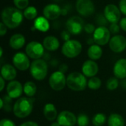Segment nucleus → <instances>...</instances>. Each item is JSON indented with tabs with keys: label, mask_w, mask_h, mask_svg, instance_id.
Segmentation results:
<instances>
[{
	"label": "nucleus",
	"mask_w": 126,
	"mask_h": 126,
	"mask_svg": "<svg viewBox=\"0 0 126 126\" xmlns=\"http://www.w3.org/2000/svg\"><path fill=\"white\" fill-rule=\"evenodd\" d=\"M33 100L31 97H22L18 98L13 105V114L18 118H26L32 111Z\"/></svg>",
	"instance_id": "obj_2"
},
{
	"label": "nucleus",
	"mask_w": 126,
	"mask_h": 126,
	"mask_svg": "<svg viewBox=\"0 0 126 126\" xmlns=\"http://www.w3.org/2000/svg\"><path fill=\"white\" fill-rule=\"evenodd\" d=\"M93 39L96 44L104 46L109 43L111 39V32L105 26H99L93 33Z\"/></svg>",
	"instance_id": "obj_9"
},
{
	"label": "nucleus",
	"mask_w": 126,
	"mask_h": 126,
	"mask_svg": "<svg viewBox=\"0 0 126 126\" xmlns=\"http://www.w3.org/2000/svg\"><path fill=\"white\" fill-rule=\"evenodd\" d=\"M58 70L61 71V72H63V73H65V72L68 70V66H67L66 64L63 63V64H61V65L59 66V69H58Z\"/></svg>",
	"instance_id": "obj_42"
},
{
	"label": "nucleus",
	"mask_w": 126,
	"mask_h": 126,
	"mask_svg": "<svg viewBox=\"0 0 126 126\" xmlns=\"http://www.w3.org/2000/svg\"><path fill=\"white\" fill-rule=\"evenodd\" d=\"M57 122L61 126H75L77 123V117L69 111H63L59 113Z\"/></svg>",
	"instance_id": "obj_15"
},
{
	"label": "nucleus",
	"mask_w": 126,
	"mask_h": 126,
	"mask_svg": "<svg viewBox=\"0 0 126 126\" xmlns=\"http://www.w3.org/2000/svg\"><path fill=\"white\" fill-rule=\"evenodd\" d=\"M49 85L52 89L56 92L63 90L66 86V77L61 71L54 72L49 78Z\"/></svg>",
	"instance_id": "obj_6"
},
{
	"label": "nucleus",
	"mask_w": 126,
	"mask_h": 126,
	"mask_svg": "<svg viewBox=\"0 0 126 126\" xmlns=\"http://www.w3.org/2000/svg\"><path fill=\"white\" fill-rule=\"evenodd\" d=\"M66 86L72 91L82 92L88 86V80L83 73L72 72L66 77Z\"/></svg>",
	"instance_id": "obj_3"
},
{
	"label": "nucleus",
	"mask_w": 126,
	"mask_h": 126,
	"mask_svg": "<svg viewBox=\"0 0 126 126\" xmlns=\"http://www.w3.org/2000/svg\"><path fill=\"white\" fill-rule=\"evenodd\" d=\"M82 73L86 78H93L98 73L99 67L97 63L92 60H87L82 65Z\"/></svg>",
	"instance_id": "obj_17"
},
{
	"label": "nucleus",
	"mask_w": 126,
	"mask_h": 126,
	"mask_svg": "<svg viewBox=\"0 0 126 126\" xmlns=\"http://www.w3.org/2000/svg\"><path fill=\"white\" fill-rule=\"evenodd\" d=\"M104 16L111 24H117L121 20V12L117 5L109 4L104 8Z\"/></svg>",
	"instance_id": "obj_10"
},
{
	"label": "nucleus",
	"mask_w": 126,
	"mask_h": 126,
	"mask_svg": "<svg viewBox=\"0 0 126 126\" xmlns=\"http://www.w3.org/2000/svg\"><path fill=\"white\" fill-rule=\"evenodd\" d=\"M13 66L20 71L27 70L31 65L27 55L21 52H18L13 55Z\"/></svg>",
	"instance_id": "obj_12"
},
{
	"label": "nucleus",
	"mask_w": 126,
	"mask_h": 126,
	"mask_svg": "<svg viewBox=\"0 0 126 126\" xmlns=\"http://www.w3.org/2000/svg\"><path fill=\"white\" fill-rule=\"evenodd\" d=\"M0 81H1V88H0V92H2L5 87V80L2 78L0 77Z\"/></svg>",
	"instance_id": "obj_43"
},
{
	"label": "nucleus",
	"mask_w": 126,
	"mask_h": 126,
	"mask_svg": "<svg viewBox=\"0 0 126 126\" xmlns=\"http://www.w3.org/2000/svg\"><path fill=\"white\" fill-rule=\"evenodd\" d=\"M82 51V44L74 39L65 41L61 48L62 54L68 58H74L78 56Z\"/></svg>",
	"instance_id": "obj_5"
},
{
	"label": "nucleus",
	"mask_w": 126,
	"mask_h": 126,
	"mask_svg": "<svg viewBox=\"0 0 126 126\" xmlns=\"http://www.w3.org/2000/svg\"><path fill=\"white\" fill-rule=\"evenodd\" d=\"M122 86H123V88H125L126 89V79H123V81H122Z\"/></svg>",
	"instance_id": "obj_44"
},
{
	"label": "nucleus",
	"mask_w": 126,
	"mask_h": 126,
	"mask_svg": "<svg viewBox=\"0 0 126 126\" xmlns=\"http://www.w3.org/2000/svg\"><path fill=\"white\" fill-rule=\"evenodd\" d=\"M84 21L80 16H72L69 18L66 22V30L74 35L80 34L83 30H84Z\"/></svg>",
	"instance_id": "obj_8"
},
{
	"label": "nucleus",
	"mask_w": 126,
	"mask_h": 126,
	"mask_svg": "<svg viewBox=\"0 0 126 126\" xmlns=\"http://www.w3.org/2000/svg\"><path fill=\"white\" fill-rule=\"evenodd\" d=\"M7 26L3 22L0 23V35L1 36H4L7 33Z\"/></svg>",
	"instance_id": "obj_39"
},
{
	"label": "nucleus",
	"mask_w": 126,
	"mask_h": 126,
	"mask_svg": "<svg viewBox=\"0 0 126 126\" xmlns=\"http://www.w3.org/2000/svg\"><path fill=\"white\" fill-rule=\"evenodd\" d=\"M38 11L33 6H29L24 10V16L27 20H33L37 18Z\"/></svg>",
	"instance_id": "obj_29"
},
{
	"label": "nucleus",
	"mask_w": 126,
	"mask_h": 126,
	"mask_svg": "<svg viewBox=\"0 0 126 126\" xmlns=\"http://www.w3.org/2000/svg\"><path fill=\"white\" fill-rule=\"evenodd\" d=\"M92 124L94 126H103L106 123L107 118L103 113H97L92 117Z\"/></svg>",
	"instance_id": "obj_28"
},
{
	"label": "nucleus",
	"mask_w": 126,
	"mask_h": 126,
	"mask_svg": "<svg viewBox=\"0 0 126 126\" xmlns=\"http://www.w3.org/2000/svg\"><path fill=\"white\" fill-rule=\"evenodd\" d=\"M77 123L78 126H88L89 124V118L85 114H80L77 117Z\"/></svg>",
	"instance_id": "obj_32"
},
{
	"label": "nucleus",
	"mask_w": 126,
	"mask_h": 126,
	"mask_svg": "<svg viewBox=\"0 0 126 126\" xmlns=\"http://www.w3.org/2000/svg\"><path fill=\"white\" fill-rule=\"evenodd\" d=\"M44 115L49 121H54L58 117V111L52 103H47L44 107Z\"/></svg>",
	"instance_id": "obj_23"
},
{
	"label": "nucleus",
	"mask_w": 126,
	"mask_h": 126,
	"mask_svg": "<svg viewBox=\"0 0 126 126\" xmlns=\"http://www.w3.org/2000/svg\"><path fill=\"white\" fill-rule=\"evenodd\" d=\"M17 76L16 68L9 63L3 65L1 68V77L7 81H12Z\"/></svg>",
	"instance_id": "obj_19"
},
{
	"label": "nucleus",
	"mask_w": 126,
	"mask_h": 126,
	"mask_svg": "<svg viewBox=\"0 0 126 126\" xmlns=\"http://www.w3.org/2000/svg\"><path fill=\"white\" fill-rule=\"evenodd\" d=\"M30 72L31 76L36 80H43L46 78L48 73V66L43 59L34 60L30 65Z\"/></svg>",
	"instance_id": "obj_4"
},
{
	"label": "nucleus",
	"mask_w": 126,
	"mask_h": 126,
	"mask_svg": "<svg viewBox=\"0 0 126 126\" xmlns=\"http://www.w3.org/2000/svg\"><path fill=\"white\" fill-rule=\"evenodd\" d=\"M43 45L48 51H56L60 47V42L56 37L48 35L44 38L43 41Z\"/></svg>",
	"instance_id": "obj_21"
},
{
	"label": "nucleus",
	"mask_w": 126,
	"mask_h": 126,
	"mask_svg": "<svg viewBox=\"0 0 126 126\" xmlns=\"http://www.w3.org/2000/svg\"><path fill=\"white\" fill-rule=\"evenodd\" d=\"M37 92V86L32 81H27L24 84V93L28 97L35 96Z\"/></svg>",
	"instance_id": "obj_26"
},
{
	"label": "nucleus",
	"mask_w": 126,
	"mask_h": 126,
	"mask_svg": "<svg viewBox=\"0 0 126 126\" xmlns=\"http://www.w3.org/2000/svg\"><path fill=\"white\" fill-rule=\"evenodd\" d=\"M0 126H16L15 123L7 118H4L0 121Z\"/></svg>",
	"instance_id": "obj_34"
},
{
	"label": "nucleus",
	"mask_w": 126,
	"mask_h": 126,
	"mask_svg": "<svg viewBox=\"0 0 126 126\" xmlns=\"http://www.w3.org/2000/svg\"><path fill=\"white\" fill-rule=\"evenodd\" d=\"M102 86L101 80L97 77L91 78L88 80V87L92 90H97Z\"/></svg>",
	"instance_id": "obj_30"
},
{
	"label": "nucleus",
	"mask_w": 126,
	"mask_h": 126,
	"mask_svg": "<svg viewBox=\"0 0 126 126\" xmlns=\"http://www.w3.org/2000/svg\"><path fill=\"white\" fill-rule=\"evenodd\" d=\"M75 7L78 13L83 17L92 16L95 10L94 4L92 0H77Z\"/></svg>",
	"instance_id": "obj_11"
},
{
	"label": "nucleus",
	"mask_w": 126,
	"mask_h": 126,
	"mask_svg": "<svg viewBox=\"0 0 126 126\" xmlns=\"http://www.w3.org/2000/svg\"><path fill=\"white\" fill-rule=\"evenodd\" d=\"M44 47L40 42L36 41H30L25 48V52L27 56L33 60L41 59L44 54Z\"/></svg>",
	"instance_id": "obj_7"
},
{
	"label": "nucleus",
	"mask_w": 126,
	"mask_h": 126,
	"mask_svg": "<svg viewBox=\"0 0 126 126\" xmlns=\"http://www.w3.org/2000/svg\"><path fill=\"white\" fill-rule=\"evenodd\" d=\"M7 94L12 99H18L24 92V86L18 80H12L7 84Z\"/></svg>",
	"instance_id": "obj_14"
},
{
	"label": "nucleus",
	"mask_w": 126,
	"mask_h": 126,
	"mask_svg": "<svg viewBox=\"0 0 126 126\" xmlns=\"http://www.w3.org/2000/svg\"><path fill=\"white\" fill-rule=\"evenodd\" d=\"M25 37L21 33H16L13 35L9 40V45L13 49H20L25 44Z\"/></svg>",
	"instance_id": "obj_20"
},
{
	"label": "nucleus",
	"mask_w": 126,
	"mask_h": 126,
	"mask_svg": "<svg viewBox=\"0 0 126 126\" xmlns=\"http://www.w3.org/2000/svg\"><path fill=\"white\" fill-rule=\"evenodd\" d=\"M0 57H2V55H3V49H2V47H1L0 48Z\"/></svg>",
	"instance_id": "obj_46"
},
{
	"label": "nucleus",
	"mask_w": 126,
	"mask_h": 126,
	"mask_svg": "<svg viewBox=\"0 0 126 126\" xmlns=\"http://www.w3.org/2000/svg\"><path fill=\"white\" fill-rule=\"evenodd\" d=\"M120 27L123 31L126 32V17L121 18L120 21Z\"/></svg>",
	"instance_id": "obj_40"
},
{
	"label": "nucleus",
	"mask_w": 126,
	"mask_h": 126,
	"mask_svg": "<svg viewBox=\"0 0 126 126\" xmlns=\"http://www.w3.org/2000/svg\"><path fill=\"white\" fill-rule=\"evenodd\" d=\"M55 1H59V0H55Z\"/></svg>",
	"instance_id": "obj_47"
},
{
	"label": "nucleus",
	"mask_w": 126,
	"mask_h": 126,
	"mask_svg": "<svg viewBox=\"0 0 126 126\" xmlns=\"http://www.w3.org/2000/svg\"><path fill=\"white\" fill-rule=\"evenodd\" d=\"M119 8L121 13L126 16V0H120L119 3Z\"/></svg>",
	"instance_id": "obj_38"
},
{
	"label": "nucleus",
	"mask_w": 126,
	"mask_h": 126,
	"mask_svg": "<svg viewBox=\"0 0 126 126\" xmlns=\"http://www.w3.org/2000/svg\"><path fill=\"white\" fill-rule=\"evenodd\" d=\"M109 30H110L111 33L116 35V34H117L120 32V27L117 24H111V25L109 27Z\"/></svg>",
	"instance_id": "obj_36"
},
{
	"label": "nucleus",
	"mask_w": 126,
	"mask_h": 126,
	"mask_svg": "<svg viewBox=\"0 0 126 126\" xmlns=\"http://www.w3.org/2000/svg\"><path fill=\"white\" fill-rule=\"evenodd\" d=\"M24 17V13L16 7H7L1 12V21L9 29H15L20 26Z\"/></svg>",
	"instance_id": "obj_1"
},
{
	"label": "nucleus",
	"mask_w": 126,
	"mask_h": 126,
	"mask_svg": "<svg viewBox=\"0 0 126 126\" xmlns=\"http://www.w3.org/2000/svg\"><path fill=\"white\" fill-rule=\"evenodd\" d=\"M119 86V81L118 78L116 77H111L106 82V88L109 91L116 90Z\"/></svg>",
	"instance_id": "obj_31"
},
{
	"label": "nucleus",
	"mask_w": 126,
	"mask_h": 126,
	"mask_svg": "<svg viewBox=\"0 0 126 126\" xmlns=\"http://www.w3.org/2000/svg\"><path fill=\"white\" fill-rule=\"evenodd\" d=\"M113 72L114 77L118 79L126 78V58H120L114 65Z\"/></svg>",
	"instance_id": "obj_18"
},
{
	"label": "nucleus",
	"mask_w": 126,
	"mask_h": 126,
	"mask_svg": "<svg viewBox=\"0 0 126 126\" xmlns=\"http://www.w3.org/2000/svg\"><path fill=\"white\" fill-rule=\"evenodd\" d=\"M13 99L10 97L7 94L4 95L3 97L0 99V108L6 112H10L13 109V106H12Z\"/></svg>",
	"instance_id": "obj_27"
},
{
	"label": "nucleus",
	"mask_w": 126,
	"mask_h": 126,
	"mask_svg": "<svg viewBox=\"0 0 126 126\" xmlns=\"http://www.w3.org/2000/svg\"><path fill=\"white\" fill-rule=\"evenodd\" d=\"M19 126H39L38 125V123H36L35 122L33 121H27V122H24L23 123H21Z\"/></svg>",
	"instance_id": "obj_41"
},
{
	"label": "nucleus",
	"mask_w": 126,
	"mask_h": 126,
	"mask_svg": "<svg viewBox=\"0 0 126 126\" xmlns=\"http://www.w3.org/2000/svg\"><path fill=\"white\" fill-rule=\"evenodd\" d=\"M14 5L19 10H25L29 7V0H13Z\"/></svg>",
	"instance_id": "obj_33"
},
{
	"label": "nucleus",
	"mask_w": 126,
	"mask_h": 126,
	"mask_svg": "<svg viewBox=\"0 0 126 126\" xmlns=\"http://www.w3.org/2000/svg\"><path fill=\"white\" fill-rule=\"evenodd\" d=\"M110 49L115 53H120L126 49V38L121 35H115L109 43Z\"/></svg>",
	"instance_id": "obj_13"
},
{
	"label": "nucleus",
	"mask_w": 126,
	"mask_h": 126,
	"mask_svg": "<svg viewBox=\"0 0 126 126\" xmlns=\"http://www.w3.org/2000/svg\"><path fill=\"white\" fill-rule=\"evenodd\" d=\"M62 9L57 4H49L43 10V14L48 20H55L61 15Z\"/></svg>",
	"instance_id": "obj_16"
},
{
	"label": "nucleus",
	"mask_w": 126,
	"mask_h": 126,
	"mask_svg": "<svg viewBox=\"0 0 126 126\" xmlns=\"http://www.w3.org/2000/svg\"><path fill=\"white\" fill-rule=\"evenodd\" d=\"M95 30H96V28H95L94 25L92 24H86L84 26V30H85V32H87V33H89V34L94 33V32L95 31Z\"/></svg>",
	"instance_id": "obj_35"
},
{
	"label": "nucleus",
	"mask_w": 126,
	"mask_h": 126,
	"mask_svg": "<svg viewBox=\"0 0 126 126\" xmlns=\"http://www.w3.org/2000/svg\"><path fill=\"white\" fill-rule=\"evenodd\" d=\"M71 33L66 30H63L62 31L61 34V38L64 41H69L70 38H71Z\"/></svg>",
	"instance_id": "obj_37"
},
{
	"label": "nucleus",
	"mask_w": 126,
	"mask_h": 126,
	"mask_svg": "<svg viewBox=\"0 0 126 126\" xmlns=\"http://www.w3.org/2000/svg\"><path fill=\"white\" fill-rule=\"evenodd\" d=\"M34 28L40 32H46L49 30L50 24L49 20L45 18L44 16H39L37 17L34 21Z\"/></svg>",
	"instance_id": "obj_22"
},
{
	"label": "nucleus",
	"mask_w": 126,
	"mask_h": 126,
	"mask_svg": "<svg viewBox=\"0 0 126 126\" xmlns=\"http://www.w3.org/2000/svg\"><path fill=\"white\" fill-rule=\"evenodd\" d=\"M61 126L58 122H53L52 124H51V126Z\"/></svg>",
	"instance_id": "obj_45"
},
{
	"label": "nucleus",
	"mask_w": 126,
	"mask_h": 126,
	"mask_svg": "<svg viewBox=\"0 0 126 126\" xmlns=\"http://www.w3.org/2000/svg\"><path fill=\"white\" fill-rule=\"evenodd\" d=\"M87 55L92 61L99 60L103 55V49L100 45L92 44L87 50Z\"/></svg>",
	"instance_id": "obj_24"
},
{
	"label": "nucleus",
	"mask_w": 126,
	"mask_h": 126,
	"mask_svg": "<svg viewBox=\"0 0 126 126\" xmlns=\"http://www.w3.org/2000/svg\"><path fill=\"white\" fill-rule=\"evenodd\" d=\"M108 126H125V120L119 114L113 113L110 114L108 118Z\"/></svg>",
	"instance_id": "obj_25"
},
{
	"label": "nucleus",
	"mask_w": 126,
	"mask_h": 126,
	"mask_svg": "<svg viewBox=\"0 0 126 126\" xmlns=\"http://www.w3.org/2000/svg\"></svg>",
	"instance_id": "obj_48"
}]
</instances>
